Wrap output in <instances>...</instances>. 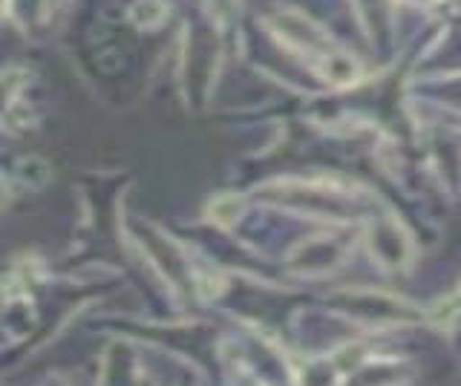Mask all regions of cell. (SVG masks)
Wrapping results in <instances>:
<instances>
[{
    "mask_svg": "<svg viewBox=\"0 0 461 386\" xmlns=\"http://www.w3.org/2000/svg\"><path fill=\"white\" fill-rule=\"evenodd\" d=\"M338 311L355 323H364L372 328H393V326H412L421 320V311L412 303L401 300L386 292H369V289H346L338 292L335 297Z\"/></svg>",
    "mask_w": 461,
    "mask_h": 386,
    "instance_id": "6da1fadb",
    "label": "cell"
},
{
    "mask_svg": "<svg viewBox=\"0 0 461 386\" xmlns=\"http://www.w3.org/2000/svg\"><path fill=\"white\" fill-rule=\"evenodd\" d=\"M366 242H369V251L375 260L389 271H398L403 265H410V260H412V242H410L407 231L389 217H381L378 222H372Z\"/></svg>",
    "mask_w": 461,
    "mask_h": 386,
    "instance_id": "7a4b0ae2",
    "label": "cell"
},
{
    "mask_svg": "<svg viewBox=\"0 0 461 386\" xmlns=\"http://www.w3.org/2000/svg\"><path fill=\"white\" fill-rule=\"evenodd\" d=\"M407 378V366L401 361H364L357 364L340 386H398Z\"/></svg>",
    "mask_w": 461,
    "mask_h": 386,
    "instance_id": "3957f363",
    "label": "cell"
},
{
    "mask_svg": "<svg viewBox=\"0 0 461 386\" xmlns=\"http://www.w3.org/2000/svg\"><path fill=\"white\" fill-rule=\"evenodd\" d=\"M300 248L312 251V256L294 254V268L306 271V274H323V271H331L343 260V248L335 246L331 239H314V242H309V246H300Z\"/></svg>",
    "mask_w": 461,
    "mask_h": 386,
    "instance_id": "277c9868",
    "label": "cell"
},
{
    "mask_svg": "<svg viewBox=\"0 0 461 386\" xmlns=\"http://www.w3.org/2000/svg\"><path fill=\"white\" fill-rule=\"evenodd\" d=\"M101 386H139V369H136V357L133 352H127L122 343L107 352L104 361V381Z\"/></svg>",
    "mask_w": 461,
    "mask_h": 386,
    "instance_id": "5b68a950",
    "label": "cell"
},
{
    "mask_svg": "<svg viewBox=\"0 0 461 386\" xmlns=\"http://www.w3.org/2000/svg\"><path fill=\"white\" fill-rule=\"evenodd\" d=\"M323 76L335 84H352L357 78V64L343 52H331L323 61Z\"/></svg>",
    "mask_w": 461,
    "mask_h": 386,
    "instance_id": "8992f818",
    "label": "cell"
},
{
    "mask_svg": "<svg viewBox=\"0 0 461 386\" xmlns=\"http://www.w3.org/2000/svg\"><path fill=\"white\" fill-rule=\"evenodd\" d=\"M240 208H242V202H240L237 196H225V199H220V202L211 208V217L216 222H222V225H230L240 217Z\"/></svg>",
    "mask_w": 461,
    "mask_h": 386,
    "instance_id": "52a82bcc",
    "label": "cell"
},
{
    "mask_svg": "<svg viewBox=\"0 0 461 386\" xmlns=\"http://www.w3.org/2000/svg\"><path fill=\"white\" fill-rule=\"evenodd\" d=\"M6 199H9V191H6L4 179H0V205H6Z\"/></svg>",
    "mask_w": 461,
    "mask_h": 386,
    "instance_id": "ba28073f",
    "label": "cell"
}]
</instances>
